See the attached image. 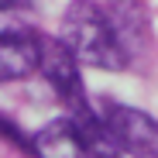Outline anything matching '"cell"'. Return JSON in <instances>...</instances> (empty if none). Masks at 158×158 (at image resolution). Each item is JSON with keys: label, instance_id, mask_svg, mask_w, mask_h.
I'll return each instance as SVG.
<instances>
[{"label": "cell", "instance_id": "obj_1", "mask_svg": "<svg viewBox=\"0 0 158 158\" xmlns=\"http://www.w3.org/2000/svg\"><path fill=\"white\" fill-rule=\"evenodd\" d=\"M59 41L69 48V55L79 65H89L100 72H124L131 65V52L114 31L107 7L96 0H72L69 4V10L62 14Z\"/></svg>", "mask_w": 158, "mask_h": 158}, {"label": "cell", "instance_id": "obj_2", "mask_svg": "<svg viewBox=\"0 0 158 158\" xmlns=\"http://www.w3.org/2000/svg\"><path fill=\"white\" fill-rule=\"evenodd\" d=\"M38 72L48 79V86L55 89V96L62 100L65 114L86 107L89 96L83 86V72H79V62L69 55V48L59 38H41V59H38Z\"/></svg>", "mask_w": 158, "mask_h": 158}, {"label": "cell", "instance_id": "obj_3", "mask_svg": "<svg viewBox=\"0 0 158 158\" xmlns=\"http://www.w3.org/2000/svg\"><path fill=\"white\" fill-rule=\"evenodd\" d=\"M114 138L120 144L124 155L131 158H158V120L138 107H127V103H107L103 107Z\"/></svg>", "mask_w": 158, "mask_h": 158}, {"label": "cell", "instance_id": "obj_4", "mask_svg": "<svg viewBox=\"0 0 158 158\" xmlns=\"http://www.w3.org/2000/svg\"><path fill=\"white\" fill-rule=\"evenodd\" d=\"M35 158H89L83 148V138L76 134V127L69 117H55L45 127H38L31 134V151Z\"/></svg>", "mask_w": 158, "mask_h": 158}, {"label": "cell", "instance_id": "obj_5", "mask_svg": "<svg viewBox=\"0 0 158 158\" xmlns=\"http://www.w3.org/2000/svg\"><path fill=\"white\" fill-rule=\"evenodd\" d=\"M41 38H14V41H0V83H21L31 72H38L41 59Z\"/></svg>", "mask_w": 158, "mask_h": 158}, {"label": "cell", "instance_id": "obj_6", "mask_svg": "<svg viewBox=\"0 0 158 158\" xmlns=\"http://www.w3.org/2000/svg\"><path fill=\"white\" fill-rule=\"evenodd\" d=\"M41 35L35 28V14L24 0H0V41L14 38H35Z\"/></svg>", "mask_w": 158, "mask_h": 158}, {"label": "cell", "instance_id": "obj_7", "mask_svg": "<svg viewBox=\"0 0 158 158\" xmlns=\"http://www.w3.org/2000/svg\"><path fill=\"white\" fill-rule=\"evenodd\" d=\"M0 138H7V141H14L21 151H31V138L28 134H24V131L7 117V114H0Z\"/></svg>", "mask_w": 158, "mask_h": 158}]
</instances>
